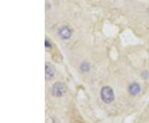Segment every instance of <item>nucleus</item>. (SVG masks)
Masks as SVG:
<instances>
[{
    "instance_id": "nucleus-1",
    "label": "nucleus",
    "mask_w": 149,
    "mask_h": 123,
    "mask_svg": "<svg viewBox=\"0 0 149 123\" xmlns=\"http://www.w3.org/2000/svg\"><path fill=\"white\" fill-rule=\"evenodd\" d=\"M100 97H101L102 101L105 102L106 104L111 103L114 100V93L112 88L109 86L103 87L100 92Z\"/></svg>"
},
{
    "instance_id": "nucleus-2",
    "label": "nucleus",
    "mask_w": 149,
    "mask_h": 123,
    "mask_svg": "<svg viewBox=\"0 0 149 123\" xmlns=\"http://www.w3.org/2000/svg\"><path fill=\"white\" fill-rule=\"evenodd\" d=\"M52 94L53 96L57 97H62L66 92V86L64 83L61 82H56L52 87Z\"/></svg>"
},
{
    "instance_id": "nucleus-3",
    "label": "nucleus",
    "mask_w": 149,
    "mask_h": 123,
    "mask_svg": "<svg viewBox=\"0 0 149 123\" xmlns=\"http://www.w3.org/2000/svg\"><path fill=\"white\" fill-rule=\"evenodd\" d=\"M59 36L64 40H68L71 37L72 32L69 27L66 26H63L59 29Z\"/></svg>"
},
{
    "instance_id": "nucleus-4",
    "label": "nucleus",
    "mask_w": 149,
    "mask_h": 123,
    "mask_svg": "<svg viewBox=\"0 0 149 123\" xmlns=\"http://www.w3.org/2000/svg\"><path fill=\"white\" fill-rule=\"evenodd\" d=\"M45 75H46V79L48 80H52L55 76V70L52 67V65L50 64H46L45 67Z\"/></svg>"
},
{
    "instance_id": "nucleus-5",
    "label": "nucleus",
    "mask_w": 149,
    "mask_h": 123,
    "mask_svg": "<svg viewBox=\"0 0 149 123\" xmlns=\"http://www.w3.org/2000/svg\"><path fill=\"white\" fill-rule=\"evenodd\" d=\"M140 86H139V84H137V83H133L131 85L129 86V88H128V91L129 93L132 94V95H137L138 93H139V92H140Z\"/></svg>"
},
{
    "instance_id": "nucleus-6",
    "label": "nucleus",
    "mask_w": 149,
    "mask_h": 123,
    "mask_svg": "<svg viewBox=\"0 0 149 123\" xmlns=\"http://www.w3.org/2000/svg\"><path fill=\"white\" fill-rule=\"evenodd\" d=\"M81 70L82 71H84V72H86V71H88V70H90V65L88 63H83V64H81Z\"/></svg>"
},
{
    "instance_id": "nucleus-7",
    "label": "nucleus",
    "mask_w": 149,
    "mask_h": 123,
    "mask_svg": "<svg viewBox=\"0 0 149 123\" xmlns=\"http://www.w3.org/2000/svg\"><path fill=\"white\" fill-rule=\"evenodd\" d=\"M45 44H46V50H51V48H52V46H51V44L49 43V41H45Z\"/></svg>"
}]
</instances>
